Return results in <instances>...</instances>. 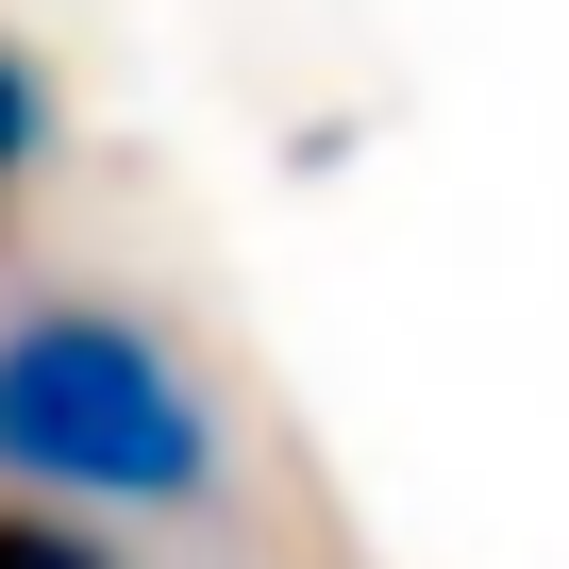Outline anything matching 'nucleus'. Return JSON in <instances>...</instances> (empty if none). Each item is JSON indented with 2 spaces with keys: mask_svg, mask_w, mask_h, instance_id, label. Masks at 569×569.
<instances>
[{
  "mask_svg": "<svg viewBox=\"0 0 569 569\" xmlns=\"http://www.w3.org/2000/svg\"><path fill=\"white\" fill-rule=\"evenodd\" d=\"M0 502L51 519H201L218 502V402L168 319L134 302H0Z\"/></svg>",
  "mask_w": 569,
  "mask_h": 569,
  "instance_id": "nucleus-1",
  "label": "nucleus"
},
{
  "mask_svg": "<svg viewBox=\"0 0 569 569\" xmlns=\"http://www.w3.org/2000/svg\"><path fill=\"white\" fill-rule=\"evenodd\" d=\"M34 168H51V68H34L18 34H0V201H18Z\"/></svg>",
  "mask_w": 569,
  "mask_h": 569,
  "instance_id": "nucleus-2",
  "label": "nucleus"
},
{
  "mask_svg": "<svg viewBox=\"0 0 569 569\" xmlns=\"http://www.w3.org/2000/svg\"><path fill=\"white\" fill-rule=\"evenodd\" d=\"M0 569H118L101 519H51V502H0Z\"/></svg>",
  "mask_w": 569,
  "mask_h": 569,
  "instance_id": "nucleus-3",
  "label": "nucleus"
}]
</instances>
